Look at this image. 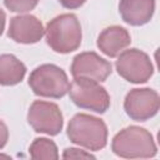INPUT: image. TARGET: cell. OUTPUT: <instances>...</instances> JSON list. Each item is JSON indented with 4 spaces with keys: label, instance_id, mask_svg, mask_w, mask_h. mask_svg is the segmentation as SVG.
<instances>
[{
    "label": "cell",
    "instance_id": "6da1fadb",
    "mask_svg": "<svg viewBox=\"0 0 160 160\" xmlns=\"http://www.w3.org/2000/svg\"><path fill=\"white\" fill-rule=\"evenodd\" d=\"M111 150L115 155L125 159H148L158 154V148L150 131L135 125L120 130L114 136Z\"/></svg>",
    "mask_w": 160,
    "mask_h": 160
},
{
    "label": "cell",
    "instance_id": "7a4b0ae2",
    "mask_svg": "<svg viewBox=\"0 0 160 160\" xmlns=\"http://www.w3.org/2000/svg\"><path fill=\"white\" fill-rule=\"evenodd\" d=\"M66 135L71 142L91 151L101 150L108 144L106 124L88 114H76L69 121Z\"/></svg>",
    "mask_w": 160,
    "mask_h": 160
},
{
    "label": "cell",
    "instance_id": "3957f363",
    "mask_svg": "<svg viewBox=\"0 0 160 160\" xmlns=\"http://www.w3.org/2000/svg\"><path fill=\"white\" fill-rule=\"evenodd\" d=\"M48 45L56 52L69 54L81 44V25L74 14H62L50 20L45 29Z\"/></svg>",
    "mask_w": 160,
    "mask_h": 160
},
{
    "label": "cell",
    "instance_id": "277c9868",
    "mask_svg": "<svg viewBox=\"0 0 160 160\" xmlns=\"http://www.w3.org/2000/svg\"><path fill=\"white\" fill-rule=\"evenodd\" d=\"M29 86L38 96L60 99L69 91L70 82L61 68L54 64H44L31 71Z\"/></svg>",
    "mask_w": 160,
    "mask_h": 160
},
{
    "label": "cell",
    "instance_id": "5b68a950",
    "mask_svg": "<svg viewBox=\"0 0 160 160\" xmlns=\"http://www.w3.org/2000/svg\"><path fill=\"white\" fill-rule=\"evenodd\" d=\"M68 92L72 102L81 109L104 114L110 106V96L106 89L95 80L75 78Z\"/></svg>",
    "mask_w": 160,
    "mask_h": 160
},
{
    "label": "cell",
    "instance_id": "8992f818",
    "mask_svg": "<svg viewBox=\"0 0 160 160\" xmlns=\"http://www.w3.org/2000/svg\"><path fill=\"white\" fill-rule=\"evenodd\" d=\"M115 68L121 78L132 84L146 82L154 74V66L150 56L136 48L120 52V56L115 62Z\"/></svg>",
    "mask_w": 160,
    "mask_h": 160
},
{
    "label": "cell",
    "instance_id": "52a82bcc",
    "mask_svg": "<svg viewBox=\"0 0 160 160\" xmlns=\"http://www.w3.org/2000/svg\"><path fill=\"white\" fill-rule=\"evenodd\" d=\"M28 121L36 132L58 135L64 126V118L55 102L35 100L28 111Z\"/></svg>",
    "mask_w": 160,
    "mask_h": 160
},
{
    "label": "cell",
    "instance_id": "ba28073f",
    "mask_svg": "<svg viewBox=\"0 0 160 160\" xmlns=\"http://www.w3.org/2000/svg\"><path fill=\"white\" fill-rule=\"evenodd\" d=\"M160 108L159 94L150 88L130 90L124 101V109L128 116L135 121H146L155 116Z\"/></svg>",
    "mask_w": 160,
    "mask_h": 160
},
{
    "label": "cell",
    "instance_id": "9c48e42d",
    "mask_svg": "<svg viewBox=\"0 0 160 160\" xmlns=\"http://www.w3.org/2000/svg\"><path fill=\"white\" fill-rule=\"evenodd\" d=\"M71 75L75 78L90 79L95 81H105L112 71L111 64L94 51H85L78 54L72 59Z\"/></svg>",
    "mask_w": 160,
    "mask_h": 160
},
{
    "label": "cell",
    "instance_id": "30bf717a",
    "mask_svg": "<svg viewBox=\"0 0 160 160\" xmlns=\"http://www.w3.org/2000/svg\"><path fill=\"white\" fill-rule=\"evenodd\" d=\"M45 29L41 21L34 15H18L11 18L8 36L15 42L35 44L41 40Z\"/></svg>",
    "mask_w": 160,
    "mask_h": 160
},
{
    "label": "cell",
    "instance_id": "8fae6325",
    "mask_svg": "<svg viewBox=\"0 0 160 160\" xmlns=\"http://www.w3.org/2000/svg\"><path fill=\"white\" fill-rule=\"evenodd\" d=\"M131 42L129 31L119 25L104 29L98 36V48L109 58H116Z\"/></svg>",
    "mask_w": 160,
    "mask_h": 160
},
{
    "label": "cell",
    "instance_id": "7c38bea8",
    "mask_svg": "<svg viewBox=\"0 0 160 160\" xmlns=\"http://www.w3.org/2000/svg\"><path fill=\"white\" fill-rule=\"evenodd\" d=\"M119 11L126 24L141 26L151 20L155 11V0H120Z\"/></svg>",
    "mask_w": 160,
    "mask_h": 160
},
{
    "label": "cell",
    "instance_id": "4fadbf2b",
    "mask_svg": "<svg viewBox=\"0 0 160 160\" xmlns=\"http://www.w3.org/2000/svg\"><path fill=\"white\" fill-rule=\"evenodd\" d=\"M26 66L12 54L0 55V85L12 86L22 81Z\"/></svg>",
    "mask_w": 160,
    "mask_h": 160
},
{
    "label": "cell",
    "instance_id": "5bb4252c",
    "mask_svg": "<svg viewBox=\"0 0 160 160\" xmlns=\"http://www.w3.org/2000/svg\"><path fill=\"white\" fill-rule=\"evenodd\" d=\"M30 156L32 159L40 160V159H46V160H56L59 159V151L56 144L46 138H36L30 148H29Z\"/></svg>",
    "mask_w": 160,
    "mask_h": 160
},
{
    "label": "cell",
    "instance_id": "9a60e30c",
    "mask_svg": "<svg viewBox=\"0 0 160 160\" xmlns=\"http://www.w3.org/2000/svg\"><path fill=\"white\" fill-rule=\"evenodd\" d=\"M39 0H4L5 6L14 12H28L34 10Z\"/></svg>",
    "mask_w": 160,
    "mask_h": 160
},
{
    "label": "cell",
    "instance_id": "2e32d148",
    "mask_svg": "<svg viewBox=\"0 0 160 160\" xmlns=\"http://www.w3.org/2000/svg\"><path fill=\"white\" fill-rule=\"evenodd\" d=\"M62 158L64 159H81V158H85V159H95L94 155H91L90 152H86L84 150H80V149H76V148H68L64 150V154H62Z\"/></svg>",
    "mask_w": 160,
    "mask_h": 160
},
{
    "label": "cell",
    "instance_id": "e0dca14e",
    "mask_svg": "<svg viewBox=\"0 0 160 160\" xmlns=\"http://www.w3.org/2000/svg\"><path fill=\"white\" fill-rule=\"evenodd\" d=\"M8 139H9V130H8V126L6 124L0 120V149H2L6 142H8Z\"/></svg>",
    "mask_w": 160,
    "mask_h": 160
},
{
    "label": "cell",
    "instance_id": "ac0fdd59",
    "mask_svg": "<svg viewBox=\"0 0 160 160\" xmlns=\"http://www.w3.org/2000/svg\"><path fill=\"white\" fill-rule=\"evenodd\" d=\"M64 8L66 9H78L80 8L86 0H58Z\"/></svg>",
    "mask_w": 160,
    "mask_h": 160
},
{
    "label": "cell",
    "instance_id": "d6986e66",
    "mask_svg": "<svg viewBox=\"0 0 160 160\" xmlns=\"http://www.w3.org/2000/svg\"><path fill=\"white\" fill-rule=\"evenodd\" d=\"M5 21H6V15L5 12L0 9V35L2 34L4 29H5Z\"/></svg>",
    "mask_w": 160,
    "mask_h": 160
}]
</instances>
